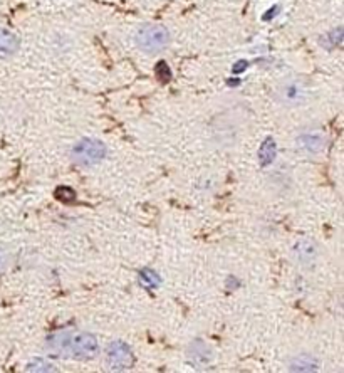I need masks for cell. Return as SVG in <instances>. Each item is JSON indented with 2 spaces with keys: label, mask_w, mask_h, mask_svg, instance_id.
<instances>
[{
  "label": "cell",
  "mask_w": 344,
  "mask_h": 373,
  "mask_svg": "<svg viewBox=\"0 0 344 373\" xmlns=\"http://www.w3.org/2000/svg\"><path fill=\"white\" fill-rule=\"evenodd\" d=\"M46 347L52 355L76 360H91L99 353L96 336L84 331H62L49 336Z\"/></svg>",
  "instance_id": "6da1fadb"
},
{
  "label": "cell",
  "mask_w": 344,
  "mask_h": 373,
  "mask_svg": "<svg viewBox=\"0 0 344 373\" xmlns=\"http://www.w3.org/2000/svg\"><path fill=\"white\" fill-rule=\"evenodd\" d=\"M134 44L139 51L158 54L165 51L170 44V30L161 24H144L137 30Z\"/></svg>",
  "instance_id": "7a4b0ae2"
},
{
  "label": "cell",
  "mask_w": 344,
  "mask_h": 373,
  "mask_svg": "<svg viewBox=\"0 0 344 373\" xmlns=\"http://www.w3.org/2000/svg\"><path fill=\"white\" fill-rule=\"evenodd\" d=\"M275 99L284 106H301L311 99V84L302 77H286L277 84Z\"/></svg>",
  "instance_id": "3957f363"
},
{
  "label": "cell",
  "mask_w": 344,
  "mask_h": 373,
  "mask_svg": "<svg viewBox=\"0 0 344 373\" xmlns=\"http://www.w3.org/2000/svg\"><path fill=\"white\" fill-rule=\"evenodd\" d=\"M106 157V145L96 138H81L71 150V158L83 167L98 165Z\"/></svg>",
  "instance_id": "277c9868"
},
{
  "label": "cell",
  "mask_w": 344,
  "mask_h": 373,
  "mask_svg": "<svg viewBox=\"0 0 344 373\" xmlns=\"http://www.w3.org/2000/svg\"><path fill=\"white\" fill-rule=\"evenodd\" d=\"M133 352L125 341H113L106 350V365L110 370H130L133 367Z\"/></svg>",
  "instance_id": "5b68a950"
},
{
  "label": "cell",
  "mask_w": 344,
  "mask_h": 373,
  "mask_svg": "<svg viewBox=\"0 0 344 373\" xmlns=\"http://www.w3.org/2000/svg\"><path fill=\"white\" fill-rule=\"evenodd\" d=\"M292 256L294 259H296L297 264H301V266H304V267H309L312 266V264H316V261H318L319 247L312 239L302 238V239L296 240V244H294Z\"/></svg>",
  "instance_id": "8992f818"
},
{
  "label": "cell",
  "mask_w": 344,
  "mask_h": 373,
  "mask_svg": "<svg viewBox=\"0 0 344 373\" xmlns=\"http://www.w3.org/2000/svg\"><path fill=\"white\" fill-rule=\"evenodd\" d=\"M187 360L195 368H205L212 363V350L203 340H193L187 348Z\"/></svg>",
  "instance_id": "52a82bcc"
},
{
  "label": "cell",
  "mask_w": 344,
  "mask_h": 373,
  "mask_svg": "<svg viewBox=\"0 0 344 373\" xmlns=\"http://www.w3.org/2000/svg\"><path fill=\"white\" fill-rule=\"evenodd\" d=\"M297 145L302 152L316 155L323 152L326 145V136L318 130H307L297 136Z\"/></svg>",
  "instance_id": "ba28073f"
},
{
  "label": "cell",
  "mask_w": 344,
  "mask_h": 373,
  "mask_svg": "<svg viewBox=\"0 0 344 373\" xmlns=\"http://www.w3.org/2000/svg\"><path fill=\"white\" fill-rule=\"evenodd\" d=\"M21 48V40L16 34L8 29L0 27V59H7L16 56Z\"/></svg>",
  "instance_id": "9c48e42d"
},
{
  "label": "cell",
  "mask_w": 344,
  "mask_h": 373,
  "mask_svg": "<svg viewBox=\"0 0 344 373\" xmlns=\"http://www.w3.org/2000/svg\"><path fill=\"white\" fill-rule=\"evenodd\" d=\"M291 372H316L319 370V360L309 353H301L296 358H292L289 363Z\"/></svg>",
  "instance_id": "30bf717a"
},
{
  "label": "cell",
  "mask_w": 344,
  "mask_h": 373,
  "mask_svg": "<svg viewBox=\"0 0 344 373\" xmlns=\"http://www.w3.org/2000/svg\"><path fill=\"white\" fill-rule=\"evenodd\" d=\"M275 157H277V145H275L274 138H265L264 143L260 145V150H259V162L262 167H267L270 165L275 160Z\"/></svg>",
  "instance_id": "8fae6325"
},
{
  "label": "cell",
  "mask_w": 344,
  "mask_h": 373,
  "mask_svg": "<svg viewBox=\"0 0 344 373\" xmlns=\"http://www.w3.org/2000/svg\"><path fill=\"white\" fill-rule=\"evenodd\" d=\"M139 281H142V284L147 286V288H156V286L160 284V276L151 269H143L139 272Z\"/></svg>",
  "instance_id": "7c38bea8"
},
{
  "label": "cell",
  "mask_w": 344,
  "mask_h": 373,
  "mask_svg": "<svg viewBox=\"0 0 344 373\" xmlns=\"http://www.w3.org/2000/svg\"><path fill=\"white\" fill-rule=\"evenodd\" d=\"M27 372H56V368L49 362L38 358V360L30 362L29 365H27Z\"/></svg>",
  "instance_id": "4fadbf2b"
},
{
  "label": "cell",
  "mask_w": 344,
  "mask_h": 373,
  "mask_svg": "<svg viewBox=\"0 0 344 373\" xmlns=\"http://www.w3.org/2000/svg\"><path fill=\"white\" fill-rule=\"evenodd\" d=\"M56 197L61 200V202L69 204L76 199V192L72 189H69V186H59L56 190Z\"/></svg>",
  "instance_id": "5bb4252c"
},
{
  "label": "cell",
  "mask_w": 344,
  "mask_h": 373,
  "mask_svg": "<svg viewBox=\"0 0 344 373\" xmlns=\"http://www.w3.org/2000/svg\"><path fill=\"white\" fill-rule=\"evenodd\" d=\"M156 76H158V79L161 81V83H166V81H168L171 77V72H170L168 66H166L165 62H158L156 65Z\"/></svg>",
  "instance_id": "9a60e30c"
},
{
  "label": "cell",
  "mask_w": 344,
  "mask_h": 373,
  "mask_svg": "<svg viewBox=\"0 0 344 373\" xmlns=\"http://www.w3.org/2000/svg\"><path fill=\"white\" fill-rule=\"evenodd\" d=\"M7 262H8L7 254L4 252V249H2V247H0V272H4V271H6Z\"/></svg>",
  "instance_id": "2e32d148"
},
{
  "label": "cell",
  "mask_w": 344,
  "mask_h": 373,
  "mask_svg": "<svg viewBox=\"0 0 344 373\" xmlns=\"http://www.w3.org/2000/svg\"><path fill=\"white\" fill-rule=\"evenodd\" d=\"M246 66H247V62L246 61H242V62H239V65H235V72H242V69H246Z\"/></svg>",
  "instance_id": "e0dca14e"
}]
</instances>
